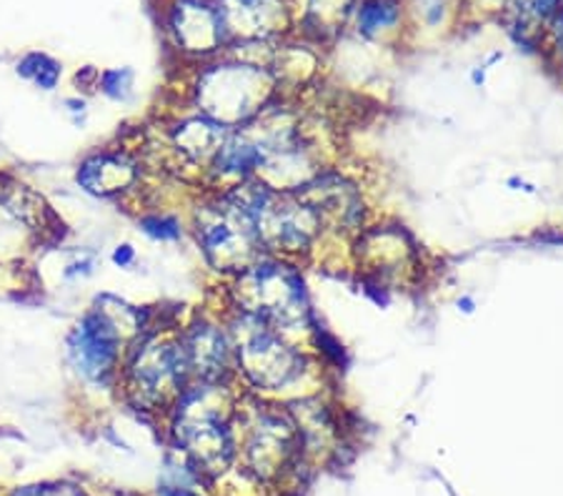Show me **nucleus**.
<instances>
[{
	"label": "nucleus",
	"mask_w": 563,
	"mask_h": 496,
	"mask_svg": "<svg viewBox=\"0 0 563 496\" xmlns=\"http://www.w3.org/2000/svg\"><path fill=\"white\" fill-rule=\"evenodd\" d=\"M274 86L276 80L266 68L225 63L206 70L198 80L196 98L206 119L233 131L258 119L274 96Z\"/></svg>",
	"instance_id": "f257e3e1"
},
{
	"label": "nucleus",
	"mask_w": 563,
	"mask_h": 496,
	"mask_svg": "<svg viewBox=\"0 0 563 496\" xmlns=\"http://www.w3.org/2000/svg\"><path fill=\"white\" fill-rule=\"evenodd\" d=\"M243 306L276 331H301L311 327V304L306 284L294 266L280 261H256L241 274Z\"/></svg>",
	"instance_id": "f03ea898"
},
{
	"label": "nucleus",
	"mask_w": 563,
	"mask_h": 496,
	"mask_svg": "<svg viewBox=\"0 0 563 496\" xmlns=\"http://www.w3.org/2000/svg\"><path fill=\"white\" fill-rule=\"evenodd\" d=\"M198 241L206 258L218 271H246L256 264L261 239L256 231V216L241 188L221 198L213 206L198 211Z\"/></svg>",
	"instance_id": "7ed1b4c3"
},
{
	"label": "nucleus",
	"mask_w": 563,
	"mask_h": 496,
	"mask_svg": "<svg viewBox=\"0 0 563 496\" xmlns=\"http://www.w3.org/2000/svg\"><path fill=\"white\" fill-rule=\"evenodd\" d=\"M113 309L115 311H111L108 296H103L68 337L70 364L88 382H106L115 368L125 331L141 329V313L133 306L113 299Z\"/></svg>",
	"instance_id": "20e7f679"
},
{
	"label": "nucleus",
	"mask_w": 563,
	"mask_h": 496,
	"mask_svg": "<svg viewBox=\"0 0 563 496\" xmlns=\"http://www.w3.org/2000/svg\"><path fill=\"white\" fill-rule=\"evenodd\" d=\"M233 351L241 372L258 389H284L303 374L306 366L301 351L286 344L280 331L253 313H243Z\"/></svg>",
	"instance_id": "39448f33"
},
{
	"label": "nucleus",
	"mask_w": 563,
	"mask_h": 496,
	"mask_svg": "<svg viewBox=\"0 0 563 496\" xmlns=\"http://www.w3.org/2000/svg\"><path fill=\"white\" fill-rule=\"evenodd\" d=\"M211 386L213 384H201L198 389L180 394L176 437L190 462L203 472L216 474L231 464L233 437L229 423L208 404Z\"/></svg>",
	"instance_id": "423d86ee"
},
{
	"label": "nucleus",
	"mask_w": 563,
	"mask_h": 496,
	"mask_svg": "<svg viewBox=\"0 0 563 496\" xmlns=\"http://www.w3.org/2000/svg\"><path fill=\"white\" fill-rule=\"evenodd\" d=\"M188 378V361L180 341H145L129 366L131 392L143 406L166 404L174 396L180 399Z\"/></svg>",
	"instance_id": "0eeeda50"
},
{
	"label": "nucleus",
	"mask_w": 563,
	"mask_h": 496,
	"mask_svg": "<svg viewBox=\"0 0 563 496\" xmlns=\"http://www.w3.org/2000/svg\"><path fill=\"white\" fill-rule=\"evenodd\" d=\"M296 194L316 211L323 229L349 231L361 223L363 201L358 188L339 174H318L298 186Z\"/></svg>",
	"instance_id": "6e6552de"
},
{
	"label": "nucleus",
	"mask_w": 563,
	"mask_h": 496,
	"mask_svg": "<svg viewBox=\"0 0 563 496\" xmlns=\"http://www.w3.org/2000/svg\"><path fill=\"white\" fill-rule=\"evenodd\" d=\"M188 361L190 376L201 384H221L231 372V361L235 356L231 339L213 327V323H196L180 339Z\"/></svg>",
	"instance_id": "1a4fd4ad"
},
{
	"label": "nucleus",
	"mask_w": 563,
	"mask_h": 496,
	"mask_svg": "<svg viewBox=\"0 0 563 496\" xmlns=\"http://www.w3.org/2000/svg\"><path fill=\"white\" fill-rule=\"evenodd\" d=\"M174 31L178 43L190 53H211L229 41L225 25L213 5L201 0H184L174 11Z\"/></svg>",
	"instance_id": "9d476101"
},
{
	"label": "nucleus",
	"mask_w": 563,
	"mask_h": 496,
	"mask_svg": "<svg viewBox=\"0 0 563 496\" xmlns=\"http://www.w3.org/2000/svg\"><path fill=\"white\" fill-rule=\"evenodd\" d=\"M218 15L225 25V33L243 35V38H258V35L274 31L280 21L278 0H218Z\"/></svg>",
	"instance_id": "9b49d317"
},
{
	"label": "nucleus",
	"mask_w": 563,
	"mask_h": 496,
	"mask_svg": "<svg viewBox=\"0 0 563 496\" xmlns=\"http://www.w3.org/2000/svg\"><path fill=\"white\" fill-rule=\"evenodd\" d=\"M135 168L123 156H93L88 158L84 166L78 168V184L86 188L88 194L96 196H111L115 191H123L125 186L133 184Z\"/></svg>",
	"instance_id": "f8f14e48"
},
{
	"label": "nucleus",
	"mask_w": 563,
	"mask_h": 496,
	"mask_svg": "<svg viewBox=\"0 0 563 496\" xmlns=\"http://www.w3.org/2000/svg\"><path fill=\"white\" fill-rule=\"evenodd\" d=\"M229 133L231 129H225V125L201 115V119H190L178 125L176 146L194 161H208V158L213 161V156L218 153V148H221V143L225 141V135Z\"/></svg>",
	"instance_id": "ddd939ff"
},
{
	"label": "nucleus",
	"mask_w": 563,
	"mask_h": 496,
	"mask_svg": "<svg viewBox=\"0 0 563 496\" xmlns=\"http://www.w3.org/2000/svg\"><path fill=\"white\" fill-rule=\"evenodd\" d=\"M251 459L261 472H274V466H280L290 454V427L278 419H266L258 427L256 437L251 441Z\"/></svg>",
	"instance_id": "4468645a"
},
{
	"label": "nucleus",
	"mask_w": 563,
	"mask_h": 496,
	"mask_svg": "<svg viewBox=\"0 0 563 496\" xmlns=\"http://www.w3.org/2000/svg\"><path fill=\"white\" fill-rule=\"evenodd\" d=\"M401 18V5L396 0H363L358 5V31L363 35H376L394 29Z\"/></svg>",
	"instance_id": "2eb2a0df"
},
{
	"label": "nucleus",
	"mask_w": 563,
	"mask_h": 496,
	"mask_svg": "<svg viewBox=\"0 0 563 496\" xmlns=\"http://www.w3.org/2000/svg\"><path fill=\"white\" fill-rule=\"evenodd\" d=\"M358 0H311L308 3V23L318 33H333L343 29L349 13L356 8Z\"/></svg>",
	"instance_id": "dca6fc26"
},
{
	"label": "nucleus",
	"mask_w": 563,
	"mask_h": 496,
	"mask_svg": "<svg viewBox=\"0 0 563 496\" xmlns=\"http://www.w3.org/2000/svg\"><path fill=\"white\" fill-rule=\"evenodd\" d=\"M511 8L516 15L514 29L526 33L536 23L553 21L563 8V0H511Z\"/></svg>",
	"instance_id": "f3484780"
},
{
	"label": "nucleus",
	"mask_w": 563,
	"mask_h": 496,
	"mask_svg": "<svg viewBox=\"0 0 563 496\" xmlns=\"http://www.w3.org/2000/svg\"><path fill=\"white\" fill-rule=\"evenodd\" d=\"M18 74L33 80L35 86L53 90L60 78V66L53 58L43 56V53H31V56H25L18 63Z\"/></svg>",
	"instance_id": "a211bd4d"
},
{
	"label": "nucleus",
	"mask_w": 563,
	"mask_h": 496,
	"mask_svg": "<svg viewBox=\"0 0 563 496\" xmlns=\"http://www.w3.org/2000/svg\"><path fill=\"white\" fill-rule=\"evenodd\" d=\"M101 88L106 96L115 98V101H129L131 88H133V70L118 68V70H106L101 76Z\"/></svg>",
	"instance_id": "6ab92c4d"
},
{
	"label": "nucleus",
	"mask_w": 563,
	"mask_h": 496,
	"mask_svg": "<svg viewBox=\"0 0 563 496\" xmlns=\"http://www.w3.org/2000/svg\"><path fill=\"white\" fill-rule=\"evenodd\" d=\"M141 229L158 241L180 239V223L174 216H148V219L141 221Z\"/></svg>",
	"instance_id": "aec40b11"
},
{
	"label": "nucleus",
	"mask_w": 563,
	"mask_h": 496,
	"mask_svg": "<svg viewBox=\"0 0 563 496\" xmlns=\"http://www.w3.org/2000/svg\"><path fill=\"white\" fill-rule=\"evenodd\" d=\"M13 496H86L76 486L66 484H43V486H25V489H18Z\"/></svg>",
	"instance_id": "412c9836"
},
{
	"label": "nucleus",
	"mask_w": 563,
	"mask_h": 496,
	"mask_svg": "<svg viewBox=\"0 0 563 496\" xmlns=\"http://www.w3.org/2000/svg\"><path fill=\"white\" fill-rule=\"evenodd\" d=\"M133 258H135V251H133V246H129V243H123V246H118V249H115V254H113V264H115V266H121V268H125V266H131V264H133Z\"/></svg>",
	"instance_id": "4be33fe9"
},
{
	"label": "nucleus",
	"mask_w": 563,
	"mask_h": 496,
	"mask_svg": "<svg viewBox=\"0 0 563 496\" xmlns=\"http://www.w3.org/2000/svg\"><path fill=\"white\" fill-rule=\"evenodd\" d=\"M551 33H553V41H556V48L563 53V8L551 21Z\"/></svg>",
	"instance_id": "5701e85b"
},
{
	"label": "nucleus",
	"mask_w": 563,
	"mask_h": 496,
	"mask_svg": "<svg viewBox=\"0 0 563 496\" xmlns=\"http://www.w3.org/2000/svg\"><path fill=\"white\" fill-rule=\"evenodd\" d=\"M456 306H459V311H463V313H474V309H476V304H474V299H471V296H461Z\"/></svg>",
	"instance_id": "b1692460"
},
{
	"label": "nucleus",
	"mask_w": 563,
	"mask_h": 496,
	"mask_svg": "<svg viewBox=\"0 0 563 496\" xmlns=\"http://www.w3.org/2000/svg\"><path fill=\"white\" fill-rule=\"evenodd\" d=\"M163 496H194L184 489H163Z\"/></svg>",
	"instance_id": "393cba45"
}]
</instances>
